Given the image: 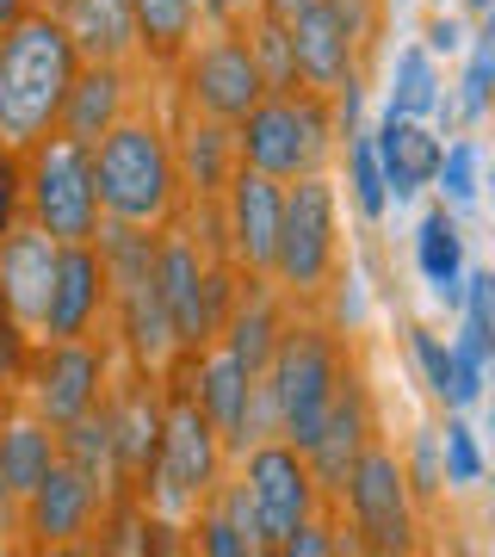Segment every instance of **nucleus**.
Instances as JSON below:
<instances>
[{"mask_svg": "<svg viewBox=\"0 0 495 557\" xmlns=\"http://www.w3.org/2000/svg\"><path fill=\"white\" fill-rule=\"evenodd\" d=\"M25 13H32V0H0V32H13Z\"/></svg>", "mask_w": 495, "mask_h": 557, "instance_id": "a19ab883", "label": "nucleus"}, {"mask_svg": "<svg viewBox=\"0 0 495 557\" xmlns=\"http://www.w3.org/2000/svg\"><path fill=\"white\" fill-rule=\"evenodd\" d=\"M20 211H25V161L0 143V236L20 223Z\"/></svg>", "mask_w": 495, "mask_h": 557, "instance_id": "e433bc0d", "label": "nucleus"}, {"mask_svg": "<svg viewBox=\"0 0 495 557\" xmlns=\"http://www.w3.org/2000/svg\"><path fill=\"white\" fill-rule=\"evenodd\" d=\"M403 471H409L416 508H428V502L446 490V453H440V434H434V428H421V434L409 440V453H403Z\"/></svg>", "mask_w": 495, "mask_h": 557, "instance_id": "c756f323", "label": "nucleus"}, {"mask_svg": "<svg viewBox=\"0 0 495 557\" xmlns=\"http://www.w3.org/2000/svg\"><path fill=\"white\" fill-rule=\"evenodd\" d=\"M341 156V124H335V94L317 87H285L242 119V168H260L273 180H304L329 174V161Z\"/></svg>", "mask_w": 495, "mask_h": 557, "instance_id": "423d86ee", "label": "nucleus"}, {"mask_svg": "<svg viewBox=\"0 0 495 557\" xmlns=\"http://www.w3.org/2000/svg\"><path fill=\"white\" fill-rule=\"evenodd\" d=\"M483 384H490V347H483V329L465 317V329L453 341V391H446V403L453 409H471L483 397Z\"/></svg>", "mask_w": 495, "mask_h": 557, "instance_id": "c85d7f7f", "label": "nucleus"}, {"mask_svg": "<svg viewBox=\"0 0 495 557\" xmlns=\"http://www.w3.org/2000/svg\"><path fill=\"white\" fill-rule=\"evenodd\" d=\"M106 508H112V483L62 453L57 471L25 496V552H75L106 527Z\"/></svg>", "mask_w": 495, "mask_h": 557, "instance_id": "ddd939ff", "label": "nucleus"}, {"mask_svg": "<svg viewBox=\"0 0 495 557\" xmlns=\"http://www.w3.org/2000/svg\"><path fill=\"white\" fill-rule=\"evenodd\" d=\"M25 218H38L57 242H99L106 205H99V174L87 143L50 131L25 156Z\"/></svg>", "mask_w": 495, "mask_h": 557, "instance_id": "6e6552de", "label": "nucleus"}, {"mask_svg": "<svg viewBox=\"0 0 495 557\" xmlns=\"http://www.w3.org/2000/svg\"><path fill=\"white\" fill-rule=\"evenodd\" d=\"M396 119H434V112H453V94L434 69V50L428 44H403L396 50V69H391V106Z\"/></svg>", "mask_w": 495, "mask_h": 557, "instance_id": "a878e982", "label": "nucleus"}, {"mask_svg": "<svg viewBox=\"0 0 495 557\" xmlns=\"http://www.w3.org/2000/svg\"><path fill=\"white\" fill-rule=\"evenodd\" d=\"M428 50H446V57H453V50H465V25L446 20L440 7H434V20H428Z\"/></svg>", "mask_w": 495, "mask_h": 557, "instance_id": "4c0bfd02", "label": "nucleus"}, {"mask_svg": "<svg viewBox=\"0 0 495 557\" xmlns=\"http://www.w3.org/2000/svg\"><path fill=\"white\" fill-rule=\"evenodd\" d=\"M119 335H75V341H44L32 366H25L20 403L38 409L50 428H69V421L94 416L106 391H112V359H119Z\"/></svg>", "mask_w": 495, "mask_h": 557, "instance_id": "1a4fd4ad", "label": "nucleus"}, {"mask_svg": "<svg viewBox=\"0 0 495 557\" xmlns=\"http://www.w3.org/2000/svg\"><path fill=\"white\" fill-rule=\"evenodd\" d=\"M341 267V193L329 174H304L285 186V218H279L273 285L292 310H322L335 292Z\"/></svg>", "mask_w": 495, "mask_h": 557, "instance_id": "39448f33", "label": "nucleus"}, {"mask_svg": "<svg viewBox=\"0 0 495 557\" xmlns=\"http://www.w3.org/2000/svg\"><path fill=\"white\" fill-rule=\"evenodd\" d=\"M440 453H446V483H458V490L483 483V453H477V440H471V428H465V421H446Z\"/></svg>", "mask_w": 495, "mask_h": 557, "instance_id": "473e14b6", "label": "nucleus"}, {"mask_svg": "<svg viewBox=\"0 0 495 557\" xmlns=\"http://www.w3.org/2000/svg\"><path fill=\"white\" fill-rule=\"evenodd\" d=\"M465 317L483 329V347L495 366V273H465Z\"/></svg>", "mask_w": 495, "mask_h": 557, "instance_id": "c9c22d12", "label": "nucleus"}, {"mask_svg": "<svg viewBox=\"0 0 495 557\" xmlns=\"http://www.w3.org/2000/svg\"><path fill=\"white\" fill-rule=\"evenodd\" d=\"M236 471L248 478L255 490V508H260V527H267V552H285V539L297 527H310L317 515H329V496H322L317 471H310V453L292 446L285 434L260 440L236 458Z\"/></svg>", "mask_w": 495, "mask_h": 557, "instance_id": "f8f14e48", "label": "nucleus"}, {"mask_svg": "<svg viewBox=\"0 0 495 557\" xmlns=\"http://www.w3.org/2000/svg\"><path fill=\"white\" fill-rule=\"evenodd\" d=\"M112 329V273L99 242H62V273L50 292L44 341H75V335H106Z\"/></svg>", "mask_w": 495, "mask_h": 557, "instance_id": "dca6fc26", "label": "nucleus"}, {"mask_svg": "<svg viewBox=\"0 0 495 557\" xmlns=\"http://www.w3.org/2000/svg\"><path fill=\"white\" fill-rule=\"evenodd\" d=\"M168 428H161V458H156V478H149V515L161 527H186V520L205 508V502L223 490L230 478V446H223L218 421L205 416V403L193 391V372H186V354L174 359L168 372Z\"/></svg>", "mask_w": 495, "mask_h": 557, "instance_id": "7ed1b4c3", "label": "nucleus"}, {"mask_svg": "<svg viewBox=\"0 0 495 557\" xmlns=\"http://www.w3.org/2000/svg\"><path fill=\"white\" fill-rule=\"evenodd\" d=\"M292 44H297V75H304V87H317V94H335L354 75H366V57H359L354 32L341 25V13L329 0H317L310 13H297Z\"/></svg>", "mask_w": 495, "mask_h": 557, "instance_id": "aec40b11", "label": "nucleus"}, {"mask_svg": "<svg viewBox=\"0 0 495 557\" xmlns=\"http://www.w3.org/2000/svg\"><path fill=\"white\" fill-rule=\"evenodd\" d=\"M260 7H267V0H211V20L248 25V20H260Z\"/></svg>", "mask_w": 495, "mask_h": 557, "instance_id": "58836bf2", "label": "nucleus"}, {"mask_svg": "<svg viewBox=\"0 0 495 557\" xmlns=\"http://www.w3.org/2000/svg\"><path fill=\"white\" fill-rule=\"evenodd\" d=\"M81 75V44L69 38L62 13L32 7L13 32H0V143L32 156L50 131H62V106Z\"/></svg>", "mask_w": 495, "mask_h": 557, "instance_id": "f03ea898", "label": "nucleus"}, {"mask_svg": "<svg viewBox=\"0 0 495 557\" xmlns=\"http://www.w3.org/2000/svg\"><path fill=\"white\" fill-rule=\"evenodd\" d=\"M32 329H25L13 310H7V298H0V391H20L25 384V366H32Z\"/></svg>", "mask_w": 495, "mask_h": 557, "instance_id": "7c9ffc66", "label": "nucleus"}, {"mask_svg": "<svg viewBox=\"0 0 495 557\" xmlns=\"http://www.w3.org/2000/svg\"><path fill=\"white\" fill-rule=\"evenodd\" d=\"M409 354H416V366H421V384L446 403V391H453V347H446L434 329H409Z\"/></svg>", "mask_w": 495, "mask_h": 557, "instance_id": "2f4dec72", "label": "nucleus"}, {"mask_svg": "<svg viewBox=\"0 0 495 557\" xmlns=\"http://www.w3.org/2000/svg\"><path fill=\"white\" fill-rule=\"evenodd\" d=\"M372 440H378L372 384H366V372H359V359H354V366H347V379H341L335 409H329V421H322V434L310 440V471H317L329 508L341 502V490H347V478H354L359 453H366Z\"/></svg>", "mask_w": 495, "mask_h": 557, "instance_id": "f3484780", "label": "nucleus"}, {"mask_svg": "<svg viewBox=\"0 0 495 557\" xmlns=\"http://www.w3.org/2000/svg\"><path fill=\"white\" fill-rule=\"evenodd\" d=\"M174 81V100L205 112V119L242 124L273 87H267V69H260L255 44H248V25H223L205 20V32L193 38V50L168 69Z\"/></svg>", "mask_w": 495, "mask_h": 557, "instance_id": "0eeeda50", "label": "nucleus"}, {"mask_svg": "<svg viewBox=\"0 0 495 557\" xmlns=\"http://www.w3.org/2000/svg\"><path fill=\"white\" fill-rule=\"evenodd\" d=\"M131 20H137V57L143 69H174L193 38L205 32V7L198 0H131Z\"/></svg>", "mask_w": 495, "mask_h": 557, "instance_id": "5701e85b", "label": "nucleus"}, {"mask_svg": "<svg viewBox=\"0 0 495 557\" xmlns=\"http://www.w3.org/2000/svg\"><path fill=\"white\" fill-rule=\"evenodd\" d=\"M310 7H317V0H267L260 13H267V20H279V25H297V13H310Z\"/></svg>", "mask_w": 495, "mask_h": 557, "instance_id": "ea45409f", "label": "nucleus"}, {"mask_svg": "<svg viewBox=\"0 0 495 557\" xmlns=\"http://www.w3.org/2000/svg\"><path fill=\"white\" fill-rule=\"evenodd\" d=\"M354 366L347 329L322 322V310H297L279 335V354L267 366V391L279 403V434L310 453V440L322 434V421L341 397V379Z\"/></svg>", "mask_w": 495, "mask_h": 557, "instance_id": "20e7f679", "label": "nucleus"}, {"mask_svg": "<svg viewBox=\"0 0 495 557\" xmlns=\"http://www.w3.org/2000/svg\"><path fill=\"white\" fill-rule=\"evenodd\" d=\"M416 267L421 278L434 285L440 304H465V236H458V223L446 205H434L416 230Z\"/></svg>", "mask_w": 495, "mask_h": 557, "instance_id": "393cba45", "label": "nucleus"}, {"mask_svg": "<svg viewBox=\"0 0 495 557\" xmlns=\"http://www.w3.org/2000/svg\"><path fill=\"white\" fill-rule=\"evenodd\" d=\"M465 7H471V13H495V0H465Z\"/></svg>", "mask_w": 495, "mask_h": 557, "instance_id": "37998d69", "label": "nucleus"}, {"mask_svg": "<svg viewBox=\"0 0 495 557\" xmlns=\"http://www.w3.org/2000/svg\"><path fill=\"white\" fill-rule=\"evenodd\" d=\"M62 25L81 44V62H143L131 0H69L62 7Z\"/></svg>", "mask_w": 495, "mask_h": 557, "instance_id": "b1692460", "label": "nucleus"}, {"mask_svg": "<svg viewBox=\"0 0 495 557\" xmlns=\"http://www.w3.org/2000/svg\"><path fill=\"white\" fill-rule=\"evenodd\" d=\"M57 465H62V428H50L38 409L20 403V416L0 421V478L13 483V496L25 502Z\"/></svg>", "mask_w": 495, "mask_h": 557, "instance_id": "4be33fe9", "label": "nucleus"}, {"mask_svg": "<svg viewBox=\"0 0 495 557\" xmlns=\"http://www.w3.org/2000/svg\"><path fill=\"white\" fill-rule=\"evenodd\" d=\"M440 193H446V205H471L477 199V143H453L446 149V161H440V180H434Z\"/></svg>", "mask_w": 495, "mask_h": 557, "instance_id": "72a5a7b5", "label": "nucleus"}, {"mask_svg": "<svg viewBox=\"0 0 495 557\" xmlns=\"http://www.w3.org/2000/svg\"><path fill=\"white\" fill-rule=\"evenodd\" d=\"M490 94H495V62L483 57V50H471V69H465V81H458V112L477 124L483 112H490Z\"/></svg>", "mask_w": 495, "mask_h": 557, "instance_id": "f704fd0d", "label": "nucleus"}, {"mask_svg": "<svg viewBox=\"0 0 495 557\" xmlns=\"http://www.w3.org/2000/svg\"><path fill=\"white\" fill-rule=\"evenodd\" d=\"M0 552H7V539H0Z\"/></svg>", "mask_w": 495, "mask_h": 557, "instance_id": "49530a36", "label": "nucleus"}, {"mask_svg": "<svg viewBox=\"0 0 495 557\" xmlns=\"http://www.w3.org/2000/svg\"><path fill=\"white\" fill-rule=\"evenodd\" d=\"M378 161H384V186H391L396 205H409L416 193H428L440 180V161H446V143L428 119H396L384 112V124L372 131Z\"/></svg>", "mask_w": 495, "mask_h": 557, "instance_id": "412c9836", "label": "nucleus"}, {"mask_svg": "<svg viewBox=\"0 0 495 557\" xmlns=\"http://www.w3.org/2000/svg\"><path fill=\"white\" fill-rule=\"evenodd\" d=\"M335 508H347V527H354V552H416L421 545V508L416 490H409V471H403V453H391L384 440H372L359 453L354 478L341 490Z\"/></svg>", "mask_w": 495, "mask_h": 557, "instance_id": "9d476101", "label": "nucleus"}, {"mask_svg": "<svg viewBox=\"0 0 495 557\" xmlns=\"http://www.w3.org/2000/svg\"><path fill=\"white\" fill-rule=\"evenodd\" d=\"M156 75H161V69H156ZM156 75H149V81H156ZM94 174H99L106 223L168 230V223L186 211V180H180L174 131H168V112L149 100V87H143V100L94 143Z\"/></svg>", "mask_w": 495, "mask_h": 557, "instance_id": "f257e3e1", "label": "nucleus"}, {"mask_svg": "<svg viewBox=\"0 0 495 557\" xmlns=\"http://www.w3.org/2000/svg\"><path fill=\"white\" fill-rule=\"evenodd\" d=\"M57 273H62V242L44 230L38 218H25L0 236V298L7 310L44 341V317H50V292H57Z\"/></svg>", "mask_w": 495, "mask_h": 557, "instance_id": "2eb2a0df", "label": "nucleus"}, {"mask_svg": "<svg viewBox=\"0 0 495 557\" xmlns=\"http://www.w3.org/2000/svg\"><path fill=\"white\" fill-rule=\"evenodd\" d=\"M490 186H495V180H490Z\"/></svg>", "mask_w": 495, "mask_h": 557, "instance_id": "09e8293b", "label": "nucleus"}, {"mask_svg": "<svg viewBox=\"0 0 495 557\" xmlns=\"http://www.w3.org/2000/svg\"><path fill=\"white\" fill-rule=\"evenodd\" d=\"M198 7H205V20H211V0H198Z\"/></svg>", "mask_w": 495, "mask_h": 557, "instance_id": "a18cd8bd", "label": "nucleus"}, {"mask_svg": "<svg viewBox=\"0 0 495 557\" xmlns=\"http://www.w3.org/2000/svg\"><path fill=\"white\" fill-rule=\"evenodd\" d=\"M341 156H347V199H354V211H359L366 223H378L384 211H391V186H384V161H378V143L359 131V137L341 149Z\"/></svg>", "mask_w": 495, "mask_h": 557, "instance_id": "bb28decb", "label": "nucleus"}, {"mask_svg": "<svg viewBox=\"0 0 495 557\" xmlns=\"http://www.w3.org/2000/svg\"><path fill=\"white\" fill-rule=\"evenodd\" d=\"M434 7H446V0H434Z\"/></svg>", "mask_w": 495, "mask_h": 557, "instance_id": "de8ad7c7", "label": "nucleus"}, {"mask_svg": "<svg viewBox=\"0 0 495 557\" xmlns=\"http://www.w3.org/2000/svg\"><path fill=\"white\" fill-rule=\"evenodd\" d=\"M149 75H156V69H143V62H81L75 87H69V106H62V131L94 149V143L143 100Z\"/></svg>", "mask_w": 495, "mask_h": 557, "instance_id": "6ab92c4d", "label": "nucleus"}, {"mask_svg": "<svg viewBox=\"0 0 495 557\" xmlns=\"http://www.w3.org/2000/svg\"><path fill=\"white\" fill-rule=\"evenodd\" d=\"M32 7H50V13H62V7H69V0H32Z\"/></svg>", "mask_w": 495, "mask_h": 557, "instance_id": "c03bdc74", "label": "nucleus"}, {"mask_svg": "<svg viewBox=\"0 0 495 557\" xmlns=\"http://www.w3.org/2000/svg\"><path fill=\"white\" fill-rule=\"evenodd\" d=\"M477 50H483V57L495 62V13H490V25H483V32H477Z\"/></svg>", "mask_w": 495, "mask_h": 557, "instance_id": "79ce46f5", "label": "nucleus"}, {"mask_svg": "<svg viewBox=\"0 0 495 557\" xmlns=\"http://www.w3.org/2000/svg\"><path fill=\"white\" fill-rule=\"evenodd\" d=\"M279 218H285V180L260 174V168H236L230 193H223V236H230L242 278H273Z\"/></svg>", "mask_w": 495, "mask_h": 557, "instance_id": "4468645a", "label": "nucleus"}, {"mask_svg": "<svg viewBox=\"0 0 495 557\" xmlns=\"http://www.w3.org/2000/svg\"><path fill=\"white\" fill-rule=\"evenodd\" d=\"M174 156H180V180H186V199H205L218 205L230 193V180L242 168V124H223V119H205L193 106L174 100Z\"/></svg>", "mask_w": 495, "mask_h": 557, "instance_id": "a211bd4d", "label": "nucleus"}, {"mask_svg": "<svg viewBox=\"0 0 495 557\" xmlns=\"http://www.w3.org/2000/svg\"><path fill=\"white\" fill-rule=\"evenodd\" d=\"M248 44H255L260 69H267V87L273 94H285V87H304V75H297V44H292V25L279 20H248Z\"/></svg>", "mask_w": 495, "mask_h": 557, "instance_id": "cd10ccee", "label": "nucleus"}, {"mask_svg": "<svg viewBox=\"0 0 495 557\" xmlns=\"http://www.w3.org/2000/svg\"><path fill=\"white\" fill-rule=\"evenodd\" d=\"M106 416H112V502H143L168 428V384L124 359V379L106 391Z\"/></svg>", "mask_w": 495, "mask_h": 557, "instance_id": "9b49d317", "label": "nucleus"}]
</instances>
